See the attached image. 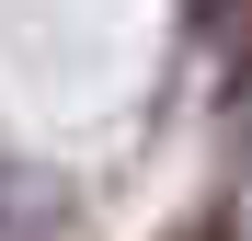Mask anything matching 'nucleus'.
Listing matches in <instances>:
<instances>
[{
  "label": "nucleus",
  "instance_id": "obj_1",
  "mask_svg": "<svg viewBox=\"0 0 252 241\" xmlns=\"http://www.w3.org/2000/svg\"><path fill=\"white\" fill-rule=\"evenodd\" d=\"M241 12H252V0H195V23H206V34H229Z\"/></svg>",
  "mask_w": 252,
  "mask_h": 241
},
{
  "label": "nucleus",
  "instance_id": "obj_2",
  "mask_svg": "<svg viewBox=\"0 0 252 241\" xmlns=\"http://www.w3.org/2000/svg\"><path fill=\"white\" fill-rule=\"evenodd\" d=\"M184 241H218V230H184Z\"/></svg>",
  "mask_w": 252,
  "mask_h": 241
}]
</instances>
